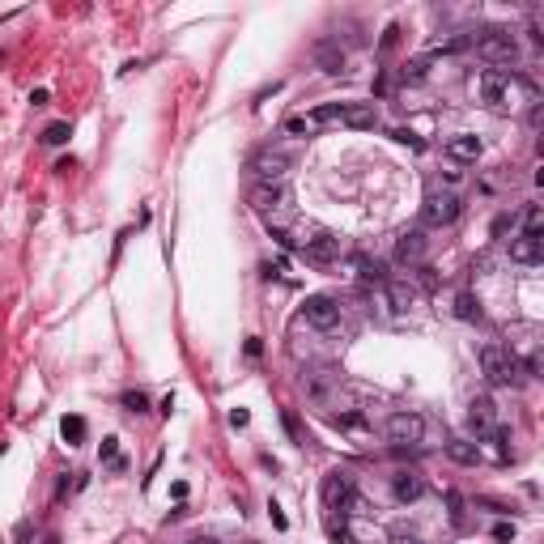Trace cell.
I'll return each instance as SVG.
<instances>
[{
  "label": "cell",
  "instance_id": "6da1fadb",
  "mask_svg": "<svg viewBox=\"0 0 544 544\" xmlns=\"http://www.w3.org/2000/svg\"><path fill=\"white\" fill-rule=\"evenodd\" d=\"M519 89H532L523 77H515L511 68H485L481 77H477V94H481V102H489V106H515V94Z\"/></svg>",
  "mask_w": 544,
  "mask_h": 544
},
{
  "label": "cell",
  "instance_id": "7a4b0ae2",
  "mask_svg": "<svg viewBox=\"0 0 544 544\" xmlns=\"http://www.w3.org/2000/svg\"><path fill=\"white\" fill-rule=\"evenodd\" d=\"M481 374H485L494 387H511V383L519 379V366H515V357H511L506 345L489 340V345H481Z\"/></svg>",
  "mask_w": 544,
  "mask_h": 544
},
{
  "label": "cell",
  "instance_id": "3957f363",
  "mask_svg": "<svg viewBox=\"0 0 544 544\" xmlns=\"http://www.w3.org/2000/svg\"><path fill=\"white\" fill-rule=\"evenodd\" d=\"M460 213H464V200H460L455 191L430 187V196H426V204H421V221H426V226L443 230V226H451V221H455Z\"/></svg>",
  "mask_w": 544,
  "mask_h": 544
},
{
  "label": "cell",
  "instance_id": "277c9868",
  "mask_svg": "<svg viewBox=\"0 0 544 544\" xmlns=\"http://www.w3.org/2000/svg\"><path fill=\"white\" fill-rule=\"evenodd\" d=\"M472 43H477V51H481L489 64H515V60H519V38H515L511 30H485V34H477Z\"/></svg>",
  "mask_w": 544,
  "mask_h": 544
},
{
  "label": "cell",
  "instance_id": "5b68a950",
  "mask_svg": "<svg viewBox=\"0 0 544 544\" xmlns=\"http://www.w3.org/2000/svg\"><path fill=\"white\" fill-rule=\"evenodd\" d=\"M289 166H294V157L281 153V149H264V153L251 157V174H255L260 183H281V179L289 174Z\"/></svg>",
  "mask_w": 544,
  "mask_h": 544
},
{
  "label": "cell",
  "instance_id": "8992f818",
  "mask_svg": "<svg viewBox=\"0 0 544 544\" xmlns=\"http://www.w3.org/2000/svg\"><path fill=\"white\" fill-rule=\"evenodd\" d=\"M302 319H306L311 328H319V332H332V328L340 323V306H336L328 294H311V298L302 302Z\"/></svg>",
  "mask_w": 544,
  "mask_h": 544
},
{
  "label": "cell",
  "instance_id": "52a82bcc",
  "mask_svg": "<svg viewBox=\"0 0 544 544\" xmlns=\"http://www.w3.org/2000/svg\"><path fill=\"white\" fill-rule=\"evenodd\" d=\"M383 430H387V438H392V443H421L426 421H421V413L400 409V413H392V417L383 421Z\"/></svg>",
  "mask_w": 544,
  "mask_h": 544
},
{
  "label": "cell",
  "instance_id": "ba28073f",
  "mask_svg": "<svg viewBox=\"0 0 544 544\" xmlns=\"http://www.w3.org/2000/svg\"><path fill=\"white\" fill-rule=\"evenodd\" d=\"M251 204H255V213H264V217H281V213L289 209V191H285L281 183H260V187L251 191Z\"/></svg>",
  "mask_w": 544,
  "mask_h": 544
},
{
  "label": "cell",
  "instance_id": "9c48e42d",
  "mask_svg": "<svg viewBox=\"0 0 544 544\" xmlns=\"http://www.w3.org/2000/svg\"><path fill=\"white\" fill-rule=\"evenodd\" d=\"M349 502H353V477L340 472V468L328 472V477H323V506H328V511H340V506H349Z\"/></svg>",
  "mask_w": 544,
  "mask_h": 544
},
{
  "label": "cell",
  "instance_id": "30bf717a",
  "mask_svg": "<svg viewBox=\"0 0 544 544\" xmlns=\"http://www.w3.org/2000/svg\"><path fill=\"white\" fill-rule=\"evenodd\" d=\"M302 255H306L311 264H332V260L340 255V238L323 230V234H315V238H306V243H302Z\"/></svg>",
  "mask_w": 544,
  "mask_h": 544
},
{
  "label": "cell",
  "instance_id": "8fae6325",
  "mask_svg": "<svg viewBox=\"0 0 544 544\" xmlns=\"http://www.w3.org/2000/svg\"><path fill=\"white\" fill-rule=\"evenodd\" d=\"M396 260L400 264H421L426 260V230H404L396 238Z\"/></svg>",
  "mask_w": 544,
  "mask_h": 544
},
{
  "label": "cell",
  "instance_id": "7c38bea8",
  "mask_svg": "<svg viewBox=\"0 0 544 544\" xmlns=\"http://www.w3.org/2000/svg\"><path fill=\"white\" fill-rule=\"evenodd\" d=\"M494 417H498V409H494L489 396H477V400L468 404V426H472L477 434H489V430H494Z\"/></svg>",
  "mask_w": 544,
  "mask_h": 544
},
{
  "label": "cell",
  "instance_id": "4fadbf2b",
  "mask_svg": "<svg viewBox=\"0 0 544 544\" xmlns=\"http://www.w3.org/2000/svg\"><path fill=\"white\" fill-rule=\"evenodd\" d=\"M481 149H485V145H481V136H472V132H460V136L447 140V153H451L455 162H477Z\"/></svg>",
  "mask_w": 544,
  "mask_h": 544
},
{
  "label": "cell",
  "instance_id": "5bb4252c",
  "mask_svg": "<svg viewBox=\"0 0 544 544\" xmlns=\"http://www.w3.org/2000/svg\"><path fill=\"white\" fill-rule=\"evenodd\" d=\"M392 494H396V502H417L426 494V481L417 472H396L392 477Z\"/></svg>",
  "mask_w": 544,
  "mask_h": 544
},
{
  "label": "cell",
  "instance_id": "9a60e30c",
  "mask_svg": "<svg viewBox=\"0 0 544 544\" xmlns=\"http://www.w3.org/2000/svg\"><path fill=\"white\" fill-rule=\"evenodd\" d=\"M340 123H349V128H374L379 123V111H374V102H345V119Z\"/></svg>",
  "mask_w": 544,
  "mask_h": 544
},
{
  "label": "cell",
  "instance_id": "2e32d148",
  "mask_svg": "<svg viewBox=\"0 0 544 544\" xmlns=\"http://www.w3.org/2000/svg\"><path fill=\"white\" fill-rule=\"evenodd\" d=\"M511 260L515 264H540V238L536 234H519L511 243Z\"/></svg>",
  "mask_w": 544,
  "mask_h": 544
},
{
  "label": "cell",
  "instance_id": "e0dca14e",
  "mask_svg": "<svg viewBox=\"0 0 544 544\" xmlns=\"http://www.w3.org/2000/svg\"><path fill=\"white\" fill-rule=\"evenodd\" d=\"M447 455H451L455 464H464V468H477V464H481V447L468 443V438H451V443H447Z\"/></svg>",
  "mask_w": 544,
  "mask_h": 544
},
{
  "label": "cell",
  "instance_id": "ac0fdd59",
  "mask_svg": "<svg viewBox=\"0 0 544 544\" xmlns=\"http://www.w3.org/2000/svg\"><path fill=\"white\" fill-rule=\"evenodd\" d=\"M315 60H319V68H323V72H332V77H336V72L345 68V51H340L336 43H328V38H323V43L315 47Z\"/></svg>",
  "mask_w": 544,
  "mask_h": 544
},
{
  "label": "cell",
  "instance_id": "d6986e66",
  "mask_svg": "<svg viewBox=\"0 0 544 544\" xmlns=\"http://www.w3.org/2000/svg\"><path fill=\"white\" fill-rule=\"evenodd\" d=\"M340 119H345V102H323V106H315V111L306 115L311 132H315V128H323V123H340Z\"/></svg>",
  "mask_w": 544,
  "mask_h": 544
},
{
  "label": "cell",
  "instance_id": "ffe728a7",
  "mask_svg": "<svg viewBox=\"0 0 544 544\" xmlns=\"http://www.w3.org/2000/svg\"><path fill=\"white\" fill-rule=\"evenodd\" d=\"M430 60H434V55H417V60H409V64L400 68V81H404V85H417V81H426V72H430Z\"/></svg>",
  "mask_w": 544,
  "mask_h": 544
},
{
  "label": "cell",
  "instance_id": "44dd1931",
  "mask_svg": "<svg viewBox=\"0 0 544 544\" xmlns=\"http://www.w3.org/2000/svg\"><path fill=\"white\" fill-rule=\"evenodd\" d=\"M357 272H362V281L387 285V272H383V264H379V260H357Z\"/></svg>",
  "mask_w": 544,
  "mask_h": 544
},
{
  "label": "cell",
  "instance_id": "7402d4cb",
  "mask_svg": "<svg viewBox=\"0 0 544 544\" xmlns=\"http://www.w3.org/2000/svg\"><path fill=\"white\" fill-rule=\"evenodd\" d=\"M455 315L472 323V319H481V302H477L472 294H460V298H455Z\"/></svg>",
  "mask_w": 544,
  "mask_h": 544
},
{
  "label": "cell",
  "instance_id": "603a6c76",
  "mask_svg": "<svg viewBox=\"0 0 544 544\" xmlns=\"http://www.w3.org/2000/svg\"><path fill=\"white\" fill-rule=\"evenodd\" d=\"M540 226H544L540 204H528V209H523V234H536V238H540Z\"/></svg>",
  "mask_w": 544,
  "mask_h": 544
},
{
  "label": "cell",
  "instance_id": "cb8c5ba5",
  "mask_svg": "<svg viewBox=\"0 0 544 544\" xmlns=\"http://www.w3.org/2000/svg\"><path fill=\"white\" fill-rule=\"evenodd\" d=\"M64 438H68V447H77L85 438V421L81 417H64Z\"/></svg>",
  "mask_w": 544,
  "mask_h": 544
},
{
  "label": "cell",
  "instance_id": "d4e9b609",
  "mask_svg": "<svg viewBox=\"0 0 544 544\" xmlns=\"http://www.w3.org/2000/svg\"><path fill=\"white\" fill-rule=\"evenodd\" d=\"M43 140H47V145H64V140H68V123H64V119H60V123H47V128H43Z\"/></svg>",
  "mask_w": 544,
  "mask_h": 544
},
{
  "label": "cell",
  "instance_id": "484cf974",
  "mask_svg": "<svg viewBox=\"0 0 544 544\" xmlns=\"http://www.w3.org/2000/svg\"><path fill=\"white\" fill-rule=\"evenodd\" d=\"M285 132H289V136H311V123H306L302 115H294V119H285Z\"/></svg>",
  "mask_w": 544,
  "mask_h": 544
},
{
  "label": "cell",
  "instance_id": "4316f807",
  "mask_svg": "<svg viewBox=\"0 0 544 544\" xmlns=\"http://www.w3.org/2000/svg\"><path fill=\"white\" fill-rule=\"evenodd\" d=\"M123 409H128V413H145V409H149V400H145L140 392H128V396H123Z\"/></svg>",
  "mask_w": 544,
  "mask_h": 544
},
{
  "label": "cell",
  "instance_id": "83f0119b",
  "mask_svg": "<svg viewBox=\"0 0 544 544\" xmlns=\"http://www.w3.org/2000/svg\"><path fill=\"white\" fill-rule=\"evenodd\" d=\"M281 421H285V430H289V438L302 447V430H298V421H294V413H281Z\"/></svg>",
  "mask_w": 544,
  "mask_h": 544
},
{
  "label": "cell",
  "instance_id": "f1b7e54d",
  "mask_svg": "<svg viewBox=\"0 0 544 544\" xmlns=\"http://www.w3.org/2000/svg\"><path fill=\"white\" fill-rule=\"evenodd\" d=\"M447 506H451V519L464 523V502H460V494H447Z\"/></svg>",
  "mask_w": 544,
  "mask_h": 544
},
{
  "label": "cell",
  "instance_id": "f546056e",
  "mask_svg": "<svg viewBox=\"0 0 544 544\" xmlns=\"http://www.w3.org/2000/svg\"><path fill=\"white\" fill-rule=\"evenodd\" d=\"M392 136H396V140H400V145H413V149H421V140H417V136H413V132H409V128H400V132H392Z\"/></svg>",
  "mask_w": 544,
  "mask_h": 544
},
{
  "label": "cell",
  "instance_id": "4dcf8cb0",
  "mask_svg": "<svg viewBox=\"0 0 544 544\" xmlns=\"http://www.w3.org/2000/svg\"><path fill=\"white\" fill-rule=\"evenodd\" d=\"M511 536H515V528H506V523L494 528V540H511Z\"/></svg>",
  "mask_w": 544,
  "mask_h": 544
},
{
  "label": "cell",
  "instance_id": "1f68e13d",
  "mask_svg": "<svg viewBox=\"0 0 544 544\" xmlns=\"http://www.w3.org/2000/svg\"><path fill=\"white\" fill-rule=\"evenodd\" d=\"M506 226H515V217H498L494 221V234H506Z\"/></svg>",
  "mask_w": 544,
  "mask_h": 544
},
{
  "label": "cell",
  "instance_id": "d6a6232c",
  "mask_svg": "<svg viewBox=\"0 0 544 544\" xmlns=\"http://www.w3.org/2000/svg\"><path fill=\"white\" fill-rule=\"evenodd\" d=\"M191 544H217V540H213V536H196Z\"/></svg>",
  "mask_w": 544,
  "mask_h": 544
}]
</instances>
